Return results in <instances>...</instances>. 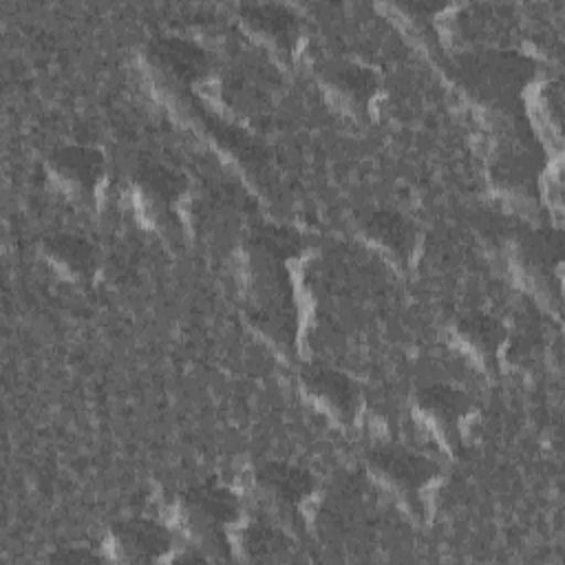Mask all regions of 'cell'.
I'll list each match as a JSON object with an SVG mask.
<instances>
[{
  "label": "cell",
  "mask_w": 565,
  "mask_h": 565,
  "mask_svg": "<svg viewBox=\"0 0 565 565\" xmlns=\"http://www.w3.org/2000/svg\"><path fill=\"white\" fill-rule=\"evenodd\" d=\"M320 82L327 90H331L338 99L347 104H366L375 90V75L360 64L353 62H329L320 68Z\"/></svg>",
  "instance_id": "30bf717a"
},
{
  "label": "cell",
  "mask_w": 565,
  "mask_h": 565,
  "mask_svg": "<svg viewBox=\"0 0 565 565\" xmlns=\"http://www.w3.org/2000/svg\"><path fill=\"white\" fill-rule=\"evenodd\" d=\"M256 486L271 503L280 508H296L313 492L311 475L282 461L263 463L256 472Z\"/></svg>",
  "instance_id": "52a82bcc"
},
{
  "label": "cell",
  "mask_w": 565,
  "mask_h": 565,
  "mask_svg": "<svg viewBox=\"0 0 565 565\" xmlns=\"http://www.w3.org/2000/svg\"><path fill=\"white\" fill-rule=\"evenodd\" d=\"M241 22L256 40L274 49H291L300 31L296 15L280 4H247L241 9Z\"/></svg>",
  "instance_id": "ba28073f"
},
{
  "label": "cell",
  "mask_w": 565,
  "mask_h": 565,
  "mask_svg": "<svg viewBox=\"0 0 565 565\" xmlns=\"http://www.w3.org/2000/svg\"><path fill=\"white\" fill-rule=\"evenodd\" d=\"M366 466L371 475L399 492H417L426 488L437 475V466L430 459L397 446H382L371 450Z\"/></svg>",
  "instance_id": "7a4b0ae2"
},
{
  "label": "cell",
  "mask_w": 565,
  "mask_h": 565,
  "mask_svg": "<svg viewBox=\"0 0 565 565\" xmlns=\"http://www.w3.org/2000/svg\"><path fill=\"white\" fill-rule=\"evenodd\" d=\"M110 545L128 563H152L170 552L172 536L161 523L135 516L113 525Z\"/></svg>",
  "instance_id": "3957f363"
},
{
  "label": "cell",
  "mask_w": 565,
  "mask_h": 565,
  "mask_svg": "<svg viewBox=\"0 0 565 565\" xmlns=\"http://www.w3.org/2000/svg\"><path fill=\"white\" fill-rule=\"evenodd\" d=\"M148 60L152 68L174 82H199L207 68L210 60L203 49L188 40L179 38H163L150 44Z\"/></svg>",
  "instance_id": "5b68a950"
},
{
  "label": "cell",
  "mask_w": 565,
  "mask_h": 565,
  "mask_svg": "<svg viewBox=\"0 0 565 565\" xmlns=\"http://www.w3.org/2000/svg\"><path fill=\"white\" fill-rule=\"evenodd\" d=\"M300 384H302V391L320 408L329 411L338 419H349L351 415H355L358 388L353 380L347 377L344 373L322 364H311L302 369Z\"/></svg>",
  "instance_id": "277c9868"
},
{
  "label": "cell",
  "mask_w": 565,
  "mask_h": 565,
  "mask_svg": "<svg viewBox=\"0 0 565 565\" xmlns=\"http://www.w3.org/2000/svg\"><path fill=\"white\" fill-rule=\"evenodd\" d=\"M241 505L232 490L216 483H201L183 492L181 514L185 523L201 534H218L234 525Z\"/></svg>",
  "instance_id": "6da1fadb"
},
{
  "label": "cell",
  "mask_w": 565,
  "mask_h": 565,
  "mask_svg": "<svg viewBox=\"0 0 565 565\" xmlns=\"http://www.w3.org/2000/svg\"><path fill=\"white\" fill-rule=\"evenodd\" d=\"M364 238L391 256H406L415 245V227L406 216L393 210L366 212L360 221Z\"/></svg>",
  "instance_id": "9c48e42d"
},
{
  "label": "cell",
  "mask_w": 565,
  "mask_h": 565,
  "mask_svg": "<svg viewBox=\"0 0 565 565\" xmlns=\"http://www.w3.org/2000/svg\"><path fill=\"white\" fill-rule=\"evenodd\" d=\"M46 166L55 181L82 192L93 190L106 170L104 154L88 146H62L51 152Z\"/></svg>",
  "instance_id": "8992f818"
},
{
  "label": "cell",
  "mask_w": 565,
  "mask_h": 565,
  "mask_svg": "<svg viewBox=\"0 0 565 565\" xmlns=\"http://www.w3.org/2000/svg\"><path fill=\"white\" fill-rule=\"evenodd\" d=\"M135 185L146 199L161 205L172 203L183 192V179L177 172L168 170L166 166H157V163L141 166L135 174Z\"/></svg>",
  "instance_id": "5bb4252c"
},
{
  "label": "cell",
  "mask_w": 565,
  "mask_h": 565,
  "mask_svg": "<svg viewBox=\"0 0 565 565\" xmlns=\"http://www.w3.org/2000/svg\"><path fill=\"white\" fill-rule=\"evenodd\" d=\"M417 406L428 419L439 426H455L470 411L468 397L461 391L444 384L422 388L417 395Z\"/></svg>",
  "instance_id": "7c38bea8"
},
{
  "label": "cell",
  "mask_w": 565,
  "mask_h": 565,
  "mask_svg": "<svg viewBox=\"0 0 565 565\" xmlns=\"http://www.w3.org/2000/svg\"><path fill=\"white\" fill-rule=\"evenodd\" d=\"M459 340L479 358H492L505 342L503 324L488 313L463 316L457 324Z\"/></svg>",
  "instance_id": "4fadbf2b"
},
{
  "label": "cell",
  "mask_w": 565,
  "mask_h": 565,
  "mask_svg": "<svg viewBox=\"0 0 565 565\" xmlns=\"http://www.w3.org/2000/svg\"><path fill=\"white\" fill-rule=\"evenodd\" d=\"M46 258L71 276H90L95 269V249L75 234H53L42 245Z\"/></svg>",
  "instance_id": "8fae6325"
}]
</instances>
